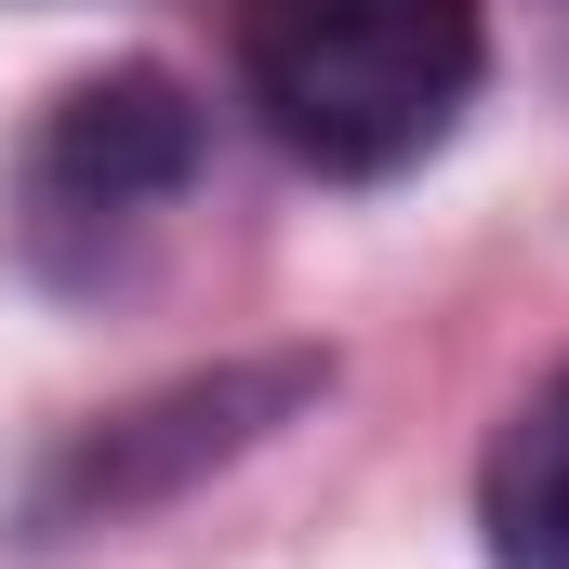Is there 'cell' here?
Wrapping results in <instances>:
<instances>
[{"instance_id": "277c9868", "label": "cell", "mask_w": 569, "mask_h": 569, "mask_svg": "<svg viewBox=\"0 0 569 569\" xmlns=\"http://www.w3.org/2000/svg\"><path fill=\"white\" fill-rule=\"evenodd\" d=\"M477 543L490 569H569V358L503 411L477 463Z\"/></svg>"}, {"instance_id": "7a4b0ae2", "label": "cell", "mask_w": 569, "mask_h": 569, "mask_svg": "<svg viewBox=\"0 0 569 569\" xmlns=\"http://www.w3.org/2000/svg\"><path fill=\"white\" fill-rule=\"evenodd\" d=\"M212 172V120L172 67H93L40 107L13 159V252L53 291H107Z\"/></svg>"}, {"instance_id": "6da1fadb", "label": "cell", "mask_w": 569, "mask_h": 569, "mask_svg": "<svg viewBox=\"0 0 569 569\" xmlns=\"http://www.w3.org/2000/svg\"><path fill=\"white\" fill-rule=\"evenodd\" d=\"M490 80L477 0H239V93L318 186H385L463 133Z\"/></svg>"}, {"instance_id": "3957f363", "label": "cell", "mask_w": 569, "mask_h": 569, "mask_svg": "<svg viewBox=\"0 0 569 569\" xmlns=\"http://www.w3.org/2000/svg\"><path fill=\"white\" fill-rule=\"evenodd\" d=\"M331 398V358H226V371H186V385H159L133 411H107V425H80L53 450V477H40V503H27V530L53 543V530H120L146 503H172V490H199L212 463H239V450H266L291 411H318Z\"/></svg>"}]
</instances>
